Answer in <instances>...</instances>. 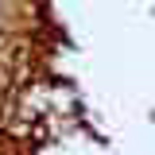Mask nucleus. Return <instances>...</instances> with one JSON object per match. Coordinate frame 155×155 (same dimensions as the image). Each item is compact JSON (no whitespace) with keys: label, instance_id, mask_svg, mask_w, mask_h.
Here are the masks:
<instances>
[{"label":"nucleus","instance_id":"obj_1","mask_svg":"<svg viewBox=\"0 0 155 155\" xmlns=\"http://www.w3.org/2000/svg\"><path fill=\"white\" fill-rule=\"evenodd\" d=\"M58 54L51 0H0V155L35 151L70 113Z\"/></svg>","mask_w":155,"mask_h":155}]
</instances>
